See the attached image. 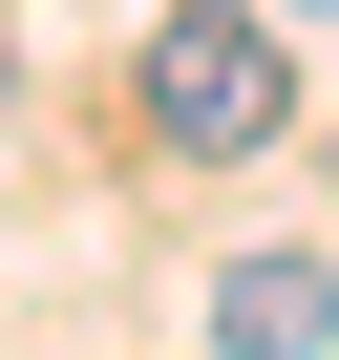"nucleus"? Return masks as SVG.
<instances>
[{"instance_id":"f257e3e1","label":"nucleus","mask_w":339,"mask_h":360,"mask_svg":"<svg viewBox=\"0 0 339 360\" xmlns=\"http://www.w3.org/2000/svg\"><path fill=\"white\" fill-rule=\"evenodd\" d=\"M276 106H297V22H276V0H191V22H148V127L191 148V169L276 148Z\"/></svg>"},{"instance_id":"7ed1b4c3","label":"nucleus","mask_w":339,"mask_h":360,"mask_svg":"<svg viewBox=\"0 0 339 360\" xmlns=\"http://www.w3.org/2000/svg\"><path fill=\"white\" fill-rule=\"evenodd\" d=\"M276 22H339V0H276Z\"/></svg>"},{"instance_id":"f03ea898","label":"nucleus","mask_w":339,"mask_h":360,"mask_svg":"<svg viewBox=\"0 0 339 360\" xmlns=\"http://www.w3.org/2000/svg\"><path fill=\"white\" fill-rule=\"evenodd\" d=\"M212 339H234V360H339V276H318V255H234V276H212Z\"/></svg>"}]
</instances>
